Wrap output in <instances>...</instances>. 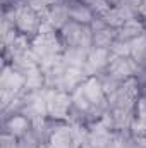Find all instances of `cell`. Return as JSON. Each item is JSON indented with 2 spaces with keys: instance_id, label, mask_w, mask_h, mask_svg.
Segmentation results:
<instances>
[{
  "instance_id": "7c38bea8",
  "label": "cell",
  "mask_w": 146,
  "mask_h": 148,
  "mask_svg": "<svg viewBox=\"0 0 146 148\" xmlns=\"http://www.w3.org/2000/svg\"><path fill=\"white\" fill-rule=\"evenodd\" d=\"M131 134H134V136H146V90L141 91L139 97H138Z\"/></svg>"
},
{
  "instance_id": "5bb4252c",
  "label": "cell",
  "mask_w": 146,
  "mask_h": 148,
  "mask_svg": "<svg viewBox=\"0 0 146 148\" xmlns=\"http://www.w3.org/2000/svg\"><path fill=\"white\" fill-rule=\"evenodd\" d=\"M84 5H88L91 10H93V14L96 16V17H103L107 12H108V9L112 7L107 0H81Z\"/></svg>"
},
{
  "instance_id": "9c48e42d",
  "label": "cell",
  "mask_w": 146,
  "mask_h": 148,
  "mask_svg": "<svg viewBox=\"0 0 146 148\" xmlns=\"http://www.w3.org/2000/svg\"><path fill=\"white\" fill-rule=\"evenodd\" d=\"M91 29H93V48L110 50L112 43L117 40V29L105 24V21L102 17H96L91 23Z\"/></svg>"
},
{
  "instance_id": "9a60e30c",
  "label": "cell",
  "mask_w": 146,
  "mask_h": 148,
  "mask_svg": "<svg viewBox=\"0 0 146 148\" xmlns=\"http://www.w3.org/2000/svg\"><path fill=\"white\" fill-rule=\"evenodd\" d=\"M41 145H43V141L38 138L36 134H35V131L31 129L28 134H24L23 138H19L17 148H41Z\"/></svg>"
},
{
  "instance_id": "ac0fdd59",
  "label": "cell",
  "mask_w": 146,
  "mask_h": 148,
  "mask_svg": "<svg viewBox=\"0 0 146 148\" xmlns=\"http://www.w3.org/2000/svg\"><path fill=\"white\" fill-rule=\"evenodd\" d=\"M41 148H48V145H45V143H43V145H41Z\"/></svg>"
},
{
  "instance_id": "52a82bcc",
  "label": "cell",
  "mask_w": 146,
  "mask_h": 148,
  "mask_svg": "<svg viewBox=\"0 0 146 148\" xmlns=\"http://www.w3.org/2000/svg\"><path fill=\"white\" fill-rule=\"evenodd\" d=\"M141 17L138 9L129 2V0H124L122 3H117V5H112L108 9V12L102 17L105 21V24H108L110 28L113 29H119L120 26H124L127 21H132V19H138Z\"/></svg>"
},
{
  "instance_id": "7a4b0ae2",
  "label": "cell",
  "mask_w": 146,
  "mask_h": 148,
  "mask_svg": "<svg viewBox=\"0 0 146 148\" xmlns=\"http://www.w3.org/2000/svg\"><path fill=\"white\" fill-rule=\"evenodd\" d=\"M43 28V16L26 0H16V29L23 36L33 38Z\"/></svg>"
},
{
  "instance_id": "277c9868",
  "label": "cell",
  "mask_w": 146,
  "mask_h": 148,
  "mask_svg": "<svg viewBox=\"0 0 146 148\" xmlns=\"http://www.w3.org/2000/svg\"><path fill=\"white\" fill-rule=\"evenodd\" d=\"M62 40L64 48H93V29L89 24H79L76 21H69L60 31H57Z\"/></svg>"
},
{
  "instance_id": "8fae6325",
  "label": "cell",
  "mask_w": 146,
  "mask_h": 148,
  "mask_svg": "<svg viewBox=\"0 0 146 148\" xmlns=\"http://www.w3.org/2000/svg\"><path fill=\"white\" fill-rule=\"evenodd\" d=\"M67 9H69V19L76 21L79 24H89L96 19V16L93 14V10L84 5L81 0H67Z\"/></svg>"
},
{
  "instance_id": "4fadbf2b",
  "label": "cell",
  "mask_w": 146,
  "mask_h": 148,
  "mask_svg": "<svg viewBox=\"0 0 146 148\" xmlns=\"http://www.w3.org/2000/svg\"><path fill=\"white\" fill-rule=\"evenodd\" d=\"M145 33H146L145 21H143V17H138V19H132V21H127L124 26H120L117 29V40L132 41V40L139 38Z\"/></svg>"
},
{
  "instance_id": "e0dca14e",
  "label": "cell",
  "mask_w": 146,
  "mask_h": 148,
  "mask_svg": "<svg viewBox=\"0 0 146 148\" xmlns=\"http://www.w3.org/2000/svg\"><path fill=\"white\" fill-rule=\"evenodd\" d=\"M107 2H108L110 5H117V3H122L124 0H107Z\"/></svg>"
},
{
  "instance_id": "8992f818",
  "label": "cell",
  "mask_w": 146,
  "mask_h": 148,
  "mask_svg": "<svg viewBox=\"0 0 146 148\" xmlns=\"http://www.w3.org/2000/svg\"><path fill=\"white\" fill-rule=\"evenodd\" d=\"M103 73L119 83H126L132 77H138L141 67L134 62L132 57H112Z\"/></svg>"
},
{
  "instance_id": "d6986e66",
  "label": "cell",
  "mask_w": 146,
  "mask_h": 148,
  "mask_svg": "<svg viewBox=\"0 0 146 148\" xmlns=\"http://www.w3.org/2000/svg\"><path fill=\"white\" fill-rule=\"evenodd\" d=\"M143 21H145V26H146V17H143Z\"/></svg>"
},
{
  "instance_id": "5b68a950",
  "label": "cell",
  "mask_w": 146,
  "mask_h": 148,
  "mask_svg": "<svg viewBox=\"0 0 146 148\" xmlns=\"http://www.w3.org/2000/svg\"><path fill=\"white\" fill-rule=\"evenodd\" d=\"M72 112V95L62 90L46 88V115L52 121H69Z\"/></svg>"
},
{
  "instance_id": "30bf717a",
  "label": "cell",
  "mask_w": 146,
  "mask_h": 148,
  "mask_svg": "<svg viewBox=\"0 0 146 148\" xmlns=\"http://www.w3.org/2000/svg\"><path fill=\"white\" fill-rule=\"evenodd\" d=\"M33 129V124L31 121L23 115V114H14V115H9L5 117V122H3V131L16 136V138H23L24 134H28L29 131Z\"/></svg>"
},
{
  "instance_id": "ba28073f",
  "label": "cell",
  "mask_w": 146,
  "mask_h": 148,
  "mask_svg": "<svg viewBox=\"0 0 146 148\" xmlns=\"http://www.w3.org/2000/svg\"><path fill=\"white\" fill-rule=\"evenodd\" d=\"M110 59V50L105 48H91L88 52V57H86V64H84V74L86 77H96L103 73L108 66Z\"/></svg>"
},
{
  "instance_id": "2e32d148",
  "label": "cell",
  "mask_w": 146,
  "mask_h": 148,
  "mask_svg": "<svg viewBox=\"0 0 146 148\" xmlns=\"http://www.w3.org/2000/svg\"><path fill=\"white\" fill-rule=\"evenodd\" d=\"M17 145H19V138L3 131V134L0 138V148H17Z\"/></svg>"
},
{
  "instance_id": "6da1fadb",
  "label": "cell",
  "mask_w": 146,
  "mask_h": 148,
  "mask_svg": "<svg viewBox=\"0 0 146 148\" xmlns=\"http://www.w3.org/2000/svg\"><path fill=\"white\" fill-rule=\"evenodd\" d=\"M31 48L36 55L40 67L43 71L50 69L52 66L59 64L64 55V45L57 31L43 29L31 40Z\"/></svg>"
},
{
  "instance_id": "3957f363",
  "label": "cell",
  "mask_w": 146,
  "mask_h": 148,
  "mask_svg": "<svg viewBox=\"0 0 146 148\" xmlns=\"http://www.w3.org/2000/svg\"><path fill=\"white\" fill-rule=\"evenodd\" d=\"M0 91H2V110L7 109L16 98H19L21 95H24L28 91L24 76L7 62L3 64V69H2Z\"/></svg>"
}]
</instances>
